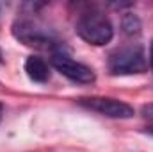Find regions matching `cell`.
Listing matches in <instances>:
<instances>
[{
	"mask_svg": "<svg viewBox=\"0 0 153 152\" xmlns=\"http://www.w3.org/2000/svg\"><path fill=\"white\" fill-rule=\"evenodd\" d=\"M75 31L85 43H91L96 47L107 45L114 38V27L111 20L100 11H89L80 14V18L76 20Z\"/></svg>",
	"mask_w": 153,
	"mask_h": 152,
	"instance_id": "obj_1",
	"label": "cell"
},
{
	"mask_svg": "<svg viewBox=\"0 0 153 152\" xmlns=\"http://www.w3.org/2000/svg\"><path fill=\"white\" fill-rule=\"evenodd\" d=\"M13 36L27 47L46 48V50L48 48L53 50V48L61 47V41L57 39L55 32L34 20H25V18L16 20L13 23Z\"/></svg>",
	"mask_w": 153,
	"mask_h": 152,
	"instance_id": "obj_2",
	"label": "cell"
},
{
	"mask_svg": "<svg viewBox=\"0 0 153 152\" xmlns=\"http://www.w3.org/2000/svg\"><path fill=\"white\" fill-rule=\"evenodd\" d=\"M107 66L112 75H134V74H144L148 63L143 47L132 45L112 52L109 56Z\"/></svg>",
	"mask_w": 153,
	"mask_h": 152,
	"instance_id": "obj_3",
	"label": "cell"
},
{
	"mask_svg": "<svg viewBox=\"0 0 153 152\" xmlns=\"http://www.w3.org/2000/svg\"><path fill=\"white\" fill-rule=\"evenodd\" d=\"M76 102L85 109H91L94 113L109 116V118H132L134 116V108L123 100H117V99L87 97V99H78Z\"/></svg>",
	"mask_w": 153,
	"mask_h": 152,
	"instance_id": "obj_4",
	"label": "cell"
},
{
	"mask_svg": "<svg viewBox=\"0 0 153 152\" xmlns=\"http://www.w3.org/2000/svg\"><path fill=\"white\" fill-rule=\"evenodd\" d=\"M52 66L62 74L64 77H68L70 81L73 82H80V84H91L96 81V75L94 72L85 66L84 63H78L75 59H71L70 56L62 54V52H55L52 56Z\"/></svg>",
	"mask_w": 153,
	"mask_h": 152,
	"instance_id": "obj_5",
	"label": "cell"
},
{
	"mask_svg": "<svg viewBox=\"0 0 153 152\" xmlns=\"http://www.w3.org/2000/svg\"><path fill=\"white\" fill-rule=\"evenodd\" d=\"M25 72H27L30 81L39 82V84H43V82H46L50 79V68H48L46 61L43 57H39V56H29L27 57Z\"/></svg>",
	"mask_w": 153,
	"mask_h": 152,
	"instance_id": "obj_6",
	"label": "cell"
},
{
	"mask_svg": "<svg viewBox=\"0 0 153 152\" xmlns=\"http://www.w3.org/2000/svg\"><path fill=\"white\" fill-rule=\"evenodd\" d=\"M141 27L143 25H141V20H139L137 14H132V13L123 14V18H121V29H123V32L126 36H137L141 32Z\"/></svg>",
	"mask_w": 153,
	"mask_h": 152,
	"instance_id": "obj_7",
	"label": "cell"
},
{
	"mask_svg": "<svg viewBox=\"0 0 153 152\" xmlns=\"http://www.w3.org/2000/svg\"><path fill=\"white\" fill-rule=\"evenodd\" d=\"M143 114H144L146 118H152L153 120V104H146V106H143Z\"/></svg>",
	"mask_w": 153,
	"mask_h": 152,
	"instance_id": "obj_8",
	"label": "cell"
},
{
	"mask_svg": "<svg viewBox=\"0 0 153 152\" xmlns=\"http://www.w3.org/2000/svg\"><path fill=\"white\" fill-rule=\"evenodd\" d=\"M150 65H152V70H153V41H152V47H150Z\"/></svg>",
	"mask_w": 153,
	"mask_h": 152,
	"instance_id": "obj_9",
	"label": "cell"
},
{
	"mask_svg": "<svg viewBox=\"0 0 153 152\" xmlns=\"http://www.w3.org/2000/svg\"><path fill=\"white\" fill-rule=\"evenodd\" d=\"M144 132H146V134H150V136H153V127H146V129H144Z\"/></svg>",
	"mask_w": 153,
	"mask_h": 152,
	"instance_id": "obj_10",
	"label": "cell"
},
{
	"mask_svg": "<svg viewBox=\"0 0 153 152\" xmlns=\"http://www.w3.org/2000/svg\"><path fill=\"white\" fill-rule=\"evenodd\" d=\"M2 114H4V106L0 104V120H2Z\"/></svg>",
	"mask_w": 153,
	"mask_h": 152,
	"instance_id": "obj_11",
	"label": "cell"
}]
</instances>
